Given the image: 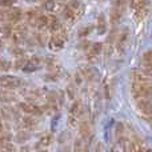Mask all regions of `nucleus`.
Segmentation results:
<instances>
[{"label": "nucleus", "instance_id": "obj_1", "mask_svg": "<svg viewBox=\"0 0 152 152\" xmlns=\"http://www.w3.org/2000/svg\"><path fill=\"white\" fill-rule=\"evenodd\" d=\"M132 95L134 99H143V97H152V81L150 76L143 71H132Z\"/></svg>", "mask_w": 152, "mask_h": 152}, {"label": "nucleus", "instance_id": "obj_2", "mask_svg": "<svg viewBox=\"0 0 152 152\" xmlns=\"http://www.w3.org/2000/svg\"><path fill=\"white\" fill-rule=\"evenodd\" d=\"M64 18L68 21H76L83 13V4L77 0H71L69 3H67L66 7L63 10Z\"/></svg>", "mask_w": 152, "mask_h": 152}, {"label": "nucleus", "instance_id": "obj_3", "mask_svg": "<svg viewBox=\"0 0 152 152\" xmlns=\"http://www.w3.org/2000/svg\"><path fill=\"white\" fill-rule=\"evenodd\" d=\"M131 8L132 12H134L135 20H143L148 15V11H150L148 0H131Z\"/></svg>", "mask_w": 152, "mask_h": 152}, {"label": "nucleus", "instance_id": "obj_4", "mask_svg": "<svg viewBox=\"0 0 152 152\" xmlns=\"http://www.w3.org/2000/svg\"><path fill=\"white\" fill-rule=\"evenodd\" d=\"M67 42V36H66V32L64 29L58 32H53V35L51 36L50 42H48V48L52 51H60L64 48Z\"/></svg>", "mask_w": 152, "mask_h": 152}, {"label": "nucleus", "instance_id": "obj_5", "mask_svg": "<svg viewBox=\"0 0 152 152\" xmlns=\"http://www.w3.org/2000/svg\"><path fill=\"white\" fill-rule=\"evenodd\" d=\"M124 8H126V0H115L111 10V23L115 26L120 21L121 16L124 13Z\"/></svg>", "mask_w": 152, "mask_h": 152}, {"label": "nucleus", "instance_id": "obj_6", "mask_svg": "<svg viewBox=\"0 0 152 152\" xmlns=\"http://www.w3.org/2000/svg\"><path fill=\"white\" fill-rule=\"evenodd\" d=\"M152 97H143V99H135L136 107L140 112L147 118H152Z\"/></svg>", "mask_w": 152, "mask_h": 152}, {"label": "nucleus", "instance_id": "obj_7", "mask_svg": "<svg viewBox=\"0 0 152 152\" xmlns=\"http://www.w3.org/2000/svg\"><path fill=\"white\" fill-rule=\"evenodd\" d=\"M81 119V105L79 102H75L72 104L71 110H69V115H68V124L71 127H76L79 124Z\"/></svg>", "mask_w": 152, "mask_h": 152}, {"label": "nucleus", "instance_id": "obj_8", "mask_svg": "<svg viewBox=\"0 0 152 152\" xmlns=\"http://www.w3.org/2000/svg\"><path fill=\"white\" fill-rule=\"evenodd\" d=\"M20 86H21V79L16 77V76H11V75L0 76V87H4V88H18Z\"/></svg>", "mask_w": 152, "mask_h": 152}, {"label": "nucleus", "instance_id": "obj_9", "mask_svg": "<svg viewBox=\"0 0 152 152\" xmlns=\"http://www.w3.org/2000/svg\"><path fill=\"white\" fill-rule=\"evenodd\" d=\"M64 7H66L64 0H47L44 4L45 11H48L50 13L59 12L60 10H64Z\"/></svg>", "mask_w": 152, "mask_h": 152}, {"label": "nucleus", "instance_id": "obj_10", "mask_svg": "<svg viewBox=\"0 0 152 152\" xmlns=\"http://www.w3.org/2000/svg\"><path fill=\"white\" fill-rule=\"evenodd\" d=\"M143 72L148 76H152V51H147L142 59Z\"/></svg>", "mask_w": 152, "mask_h": 152}, {"label": "nucleus", "instance_id": "obj_11", "mask_svg": "<svg viewBox=\"0 0 152 152\" xmlns=\"http://www.w3.org/2000/svg\"><path fill=\"white\" fill-rule=\"evenodd\" d=\"M3 15H4L5 20L11 21V23H16L21 19V11L18 10V8H8L3 12Z\"/></svg>", "mask_w": 152, "mask_h": 152}, {"label": "nucleus", "instance_id": "obj_12", "mask_svg": "<svg viewBox=\"0 0 152 152\" xmlns=\"http://www.w3.org/2000/svg\"><path fill=\"white\" fill-rule=\"evenodd\" d=\"M40 67V59L39 58H32L29 60L26 61V64L23 66L24 72H34Z\"/></svg>", "mask_w": 152, "mask_h": 152}, {"label": "nucleus", "instance_id": "obj_13", "mask_svg": "<svg viewBox=\"0 0 152 152\" xmlns=\"http://www.w3.org/2000/svg\"><path fill=\"white\" fill-rule=\"evenodd\" d=\"M21 110L28 115H40L42 113L40 108L36 107L35 104H31V103H21Z\"/></svg>", "mask_w": 152, "mask_h": 152}, {"label": "nucleus", "instance_id": "obj_14", "mask_svg": "<svg viewBox=\"0 0 152 152\" xmlns=\"http://www.w3.org/2000/svg\"><path fill=\"white\" fill-rule=\"evenodd\" d=\"M102 50H103V45L100 44V43H95V44H92L88 50V58L89 59L97 58V56L100 55V52H102Z\"/></svg>", "mask_w": 152, "mask_h": 152}, {"label": "nucleus", "instance_id": "obj_15", "mask_svg": "<svg viewBox=\"0 0 152 152\" xmlns=\"http://www.w3.org/2000/svg\"><path fill=\"white\" fill-rule=\"evenodd\" d=\"M104 31H105V20H104V18L100 15L99 18H97V32L103 34Z\"/></svg>", "mask_w": 152, "mask_h": 152}, {"label": "nucleus", "instance_id": "obj_16", "mask_svg": "<svg viewBox=\"0 0 152 152\" xmlns=\"http://www.w3.org/2000/svg\"><path fill=\"white\" fill-rule=\"evenodd\" d=\"M15 0H0V7H11Z\"/></svg>", "mask_w": 152, "mask_h": 152}, {"label": "nucleus", "instance_id": "obj_17", "mask_svg": "<svg viewBox=\"0 0 152 152\" xmlns=\"http://www.w3.org/2000/svg\"><path fill=\"white\" fill-rule=\"evenodd\" d=\"M48 143H51V136H44L42 140H40V144H42L43 147L48 145Z\"/></svg>", "mask_w": 152, "mask_h": 152}, {"label": "nucleus", "instance_id": "obj_18", "mask_svg": "<svg viewBox=\"0 0 152 152\" xmlns=\"http://www.w3.org/2000/svg\"><path fill=\"white\" fill-rule=\"evenodd\" d=\"M74 152H81V142H80V139L75 142V150H74Z\"/></svg>", "mask_w": 152, "mask_h": 152}, {"label": "nucleus", "instance_id": "obj_19", "mask_svg": "<svg viewBox=\"0 0 152 152\" xmlns=\"http://www.w3.org/2000/svg\"><path fill=\"white\" fill-rule=\"evenodd\" d=\"M111 152H120V151H119V150H116V148H113V150L111 151Z\"/></svg>", "mask_w": 152, "mask_h": 152}, {"label": "nucleus", "instance_id": "obj_20", "mask_svg": "<svg viewBox=\"0 0 152 152\" xmlns=\"http://www.w3.org/2000/svg\"><path fill=\"white\" fill-rule=\"evenodd\" d=\"M31 1H37V0H31Z\"/></svg>", "mask_w": 152, "mask_h": 152}, {"label": "nucleus", "instance_id": "obj_21", "mask_svg": "<svg viewBox=\"0 0 152 152\" xmlns=\"http://www.w3.org/2000/svg\"><path fill=\"white\" fill-rule=\"evenodd\" d=\"M0 47H1V43H0Z\"/></svg>", "mask_w": 152, "mask_h": 152}]
</instances>
